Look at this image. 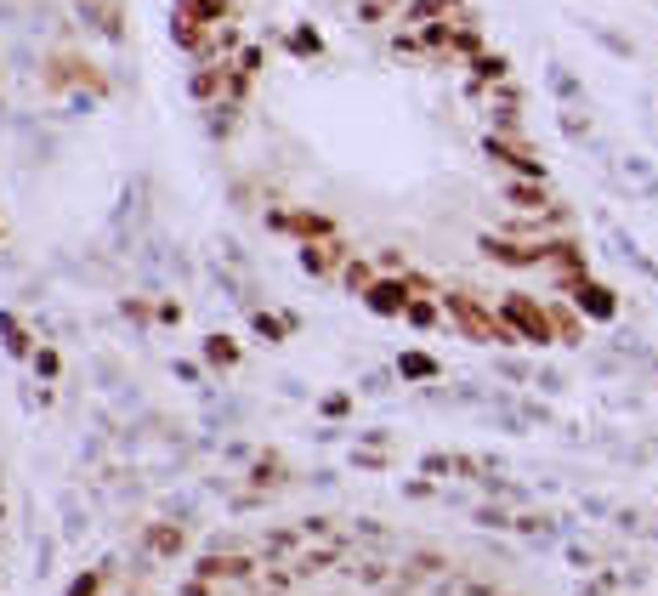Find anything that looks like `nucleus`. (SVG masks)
<instances>
[{
  "instance_id": "1",
  "label": "nucleus",
  "mask_w": 658,
  "mask_h": 596,
  "mask_svg": "<svg viewBox=\"0 0 658 596\" xmlns=\"http://www.w3.org/2000/svg\"><path fill=\"white\" fill-rule=\"evenodd\" d=\"M267 228L273 233H295V239H335V222L329 216H312V211H273L267 216Z\"/></svg>"
},
{
  "instance_id": "11",
  "label": "nucleus",
  "mask_w": 658,
  "mask_h": 596,
  "mask_svg": "<svg viewBox=\"0 0 658 596\" xmlns=\"http://www.w3.org/2000/svg\"><path fill=\"white\" fill-rule=\"evenodd\" d=\"M182 596H210V579H193V585H182Z\"/></svg>"
},
{
  "instance_id": "9",
  "label": "nucleus",
  "mask_w": 658,
  "mask_h": 596,
  "mask_svg": "<svg viewBox=\"0 0 658 596\" xmlns=\"http://www.w3.org/2000/svg\"><path fill=\"white\" fill-rule=\"evenodd\" d=\"M210 358H239V347H233V341H222V335H216V341H210Z\"/></svg>"
},
{
  "instance_id": "6",
  "label": "nucleus",
  "mask_w": 658,
  "mask_h": 596,
  "mask_svg": "<svg viewBox=\"0 0 658 596\" xmlns=\"http://www.w3.org/2000/svg\"><path fill=\"white\" fill-rule=\"evenodd\" d=\"M403 318H409L415 330H437V324H443V318H437V307H432V301H420V296H409V307H403Z\"/></svg>"
},
{
  "instance_id": "3",
  "label": "nucleus",
  "mask_w": 658,
  "mask_h": 596,
  "mask_svg": "<svg viewBox=\"0 0 658 596\" xmlns=\"http://www.w3.org/2000/svg\"><path fill=\"white\" fill-rule=\"evenodd\" d=\"M409 296H415V290H409L403 279H375V284L364 290V301L375 307V313H403V307H409Z\"/></svg>"
},
{
  "instance_id": "10",
  "label": "nucleus",
  "mask_w": 658,
  "mask_h": 596,
  "mask_svg": "<svg viewBox=\"0 0 658 596\" xmlns=\"http://www.w3.org/2000/svg\"><path fill=\"white\" fill-rule=\"evenodd\" d=\"M154 551H176V534H171V528H154Z\"/></svg>"
},
{
  "instance_id": "5",
  "label": "nucleus",
  "mask_w": 658,
  "mask_h": 596,
  "mask_svg": "<svg viewBox=\"0 0 658 596\" xmlns=\"http://www.w3.org/2000/svg\"><path fill=\"white\" fill-rule=\"evenodd\" d=\"M199 574H205V579H244V574H250V557H210Z\"/></svg>"
},
{
  "instance_id": "7",
  "label": "nucleus",
  "mask_w": 658,
  "mask_h": 596,
  "mask_svg": "<svg viewBox=\"0 0 658 596\" xmlns=\"http://www.w3.org/2000/svg\"><path fill=\"white\" fill-rule=\"evenodd\" d=\"M398 364H403V375H409V381H426V375H437V358H426V352H403Z\"/></svg>"
},
{
  "instance_id": "8",
  "label": "nucleus",
  "mask_w": 658,
  "mask_h": 596,
  "mask_svg": "<svg viewBox=\"0 0 658 596\" xmlns=\"http://www.w3.org/2000/svg\"><path fill=\"white\" fill-rule=\"evenodd\" d=\"M301 262H307V267H312V273H318V279H324L329 267L341 262V250H318V245H307V250H301Z\"/></svg>"
},
{
  "instance_id": "2",
  "label": "nucleus",
  "mask_w": 658,
  "mask_h": 596,
  "mask_svg": "<svg viewBox=\"0 0 658 596\" xmlns=\"http://www.w3.org/2000/svg\"><path fill=\"white\" fill-rule=\"evenodd\" d=\"M573 301H579V307H585V313L596 318V324H607V318L619 313V296H613V290H607V284H596V279L573 284Z\"/></svg>"
},
{
  "instance_id": "4",
  "label": "nucleus",
  "mask_w": 658,
  "mask_h": 596,
  "mask_svg": "<svg viewBox=\"0 0 658 596\" xmlns=\"http://www.w3.org/2000/svg\"><path fill=\"white\" fill-rule=\"evenodd\" d=\"M505 199L522 205V211H545V205H551V188H545V182H505Z\"/></svg>"
}]
</instances>
